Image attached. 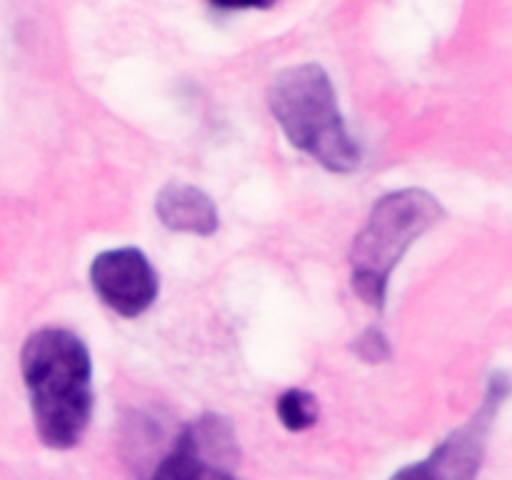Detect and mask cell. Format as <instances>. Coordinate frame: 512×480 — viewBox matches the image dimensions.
Here are the masks:
<instances>
[{"label": "cell", "mask_w": 512, "mask_h": 480, "mask_svg": "<svg viewBox=\"0 0 512 480\" xmlns=\"http://www.w3.org/2000/svg\"><path fill=\"white\" fill-rule=\"evenodd\" d=\"M278 418L285 428L300 433L318 423V403L313 395L300 388L285 390L278 398Z\"/></svg>", "instance_id": "ba28073f"}, {"label": "cell", "mask_w": 512, "mask_h": 480, "mask_svg": "<svg viewBox=\"0 0 512 480\" xmlns=\"http://www.w3.org/2000/svg\"><path fill=\"white\" fill-rule=\"evenodd\" d=\"M35 430L53 450L83 440L93 413V360L88 345L65 328H40L20 353Z\"/></svg>", "instance_id": "6da1fadb"}, {"label": "cell", "mask_w": 512, "mask_h": 480, "mask_svg": "<svg viewBox=\"0 0 512 480\" xmlns=\"http://www.w3.org/2000/svg\"><path fill=\"white\" fill-rule=\"evenodd\" d=\"M270 113L285 138L333 173L360 165V145L348 133L330 75L318 63H300L275 75L268 90Z\"/></svg>", "instance_id": "7a4b0ae2"}, {"label": "cell", "mask_w": 512, "mask_h": 480, "mask_svg": "<svg viewBox=\"0 0 512 480\" xmlns=\"http://www.w3.org/2000/svg\"><path fill=\"white\" fill-rule=\"evenodd\" d=\"M90 285L108 308L138 318L158 298V273L138 248L105 250L90 263Z\"/></svg>", "instance_id": "8992f818"}, {"label": "cell", "mask_w": 512, "mask_h": 480, "mask_svg": "<svg viewBox=\"0 0 512 480\" xmlns=\"http://www.w3.org/2000/svg\"><path fill=\"white\" fill-rule=\"evenodd\" d=\"M235 458L233 425L220 415H203L185 425L150 480H240L233 473Z\"/></svg>", "instance_id": "5b68a950"}, {"label": "cell", "mask_w": 512, "mask_h": 480, "mask_svg": "<svg viewBox=\"0 0 512 480\" xmlns=\"http://www.w3.org/2000/svg\"><path fill=\"white\" fill-rule=\"evenodd\" d=\"M445 215L433 193L420 188L383 195L350 248V283L373 308H383L388 280L405 250Z\"/></svg>", "instance_id": "3957f363"}, {"label": "cell", "mask_w": 512, "mask_h": 480, "mask_svg": "<svg viewBox=\"0 0 512 480\" xmlns=\"http://www.w3.org/2000/svg\"><path fill=\"white\" fill-rule=\"evenodd\" d=\"M508 395V380L503 373L493 375L488 385V398L475 418L460 425L448 435L433 453L420 463L400 468L390 480H475L483 468L488 433L495 413Z\"/></svg>", "instance_id": "277c9868"}, {"label": "cell", "mask_w": 512, "mask_h": 480, "mask_svg": "<svg viewBox=\"0 0 512 480\" xmlns=\"http://www.w3.org/2000/svg\"><path fill=\"white\" fill-rule=\"evenodd\" d=\"M355 353H358L365 363H383L390 355V345L378 328H368L358 340H355Z\"/></svg>", "instance_id": "9c48e42d"}, {"label": "cell", "mask_w": 512, "mask_h": 480, "mask_svg": "<svg viewBox=\"0 0 512 480\" xmlns=\"http://www.w3.org/2000/svg\"><path fill=\"white\" fill-rule=\"evenodd\" d=\"M160 223L175 233L213 235L218 230V208L208 193L188 183H168L155 198Z\"/></svg>", "instance_id": "52a82bcc"}]
</instances>
